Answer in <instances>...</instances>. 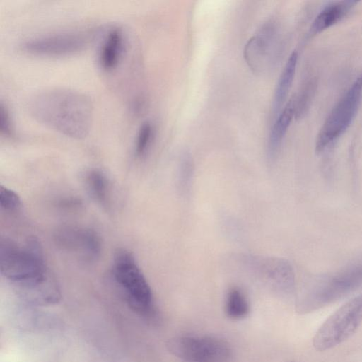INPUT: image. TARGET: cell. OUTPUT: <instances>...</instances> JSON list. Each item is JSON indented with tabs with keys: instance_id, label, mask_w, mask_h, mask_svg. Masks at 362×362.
Returning a JSON list of instances; mask_svg holds the SVG:
<instances>
[{
	"instance_id": "1",
	"label": "cell",
	"mask_w": 362,
	"mask_h": 362,
	"mask_svg": "<svg viewBox=\"0 0 362 362\" xmlns=\"http://www.w3.org/2000/svg\"><path fill=\"white\" fill-rule=\"evenodd\" d=\"M33 117L49 128L73 139L88 134L93 118V106L84 94L69 89H50L30 100Z\"/></svg>"
},
{
	"instance_id": "2",
	"label": "cell",
	"mask_w": 362,
	"mask_h": 362,
	"mask_svg": "<svg viewBox=\"0 0 362 362\" xmlns=\"http://www.w3.org/2000/svg\"><path fill=\"white\" fill-rule=\"evenodd\" d=\"M1 275L16 290L37 284L50 274L47 269L42 247L36 238H29L24 245L4 238L0 243Z\"/></svg>"
},
{
	"instance_id": "3",
	"label": "cell",
	"mask_w": 362,
	"mask_h": 362,
	"mask_svg": "<svg viewBox=\"0 0 362 362\" xmlns=\"http://www.w3.org/2000/svg\"><path fill=\"white\" fill-rule=\"evenodd\" d=\"M112 275L129 308L144 319L156 321L158 314L151 288L131 252H116Z\"/></svg>"
},
{
	"instance_id": "4",
	"label": "cell",
	"mask_w": 362,
	"mask_h": 362,
	"mask_svg": "<svg viewBox=\"0 0 362 362\" xmlns=\"http://www.w3.org/2000/svg\"><path fill=\"white\" fill-rule=\"evenodd\" d=\"M362 323V294L339 307L319 327L313 339L319 351L331 349L350 338Z\"/></svg>"
},
{
	"instance_id": "5",
	"label": "cell",
	"mask_w": 362,
	"mask_h": 362,
	"mask_svg": "<svg viewBox=\"0 0 362 362\" xmlns=\"http://www.w3.org/2000/svg\"><path fill=\"white\" fill-rule=\"evenodd\" d=\"M362 285V266L314 282L298 300L296 310L307 313L343 298Z\"/></svg>"
},
{
	"instance_id": "6",
	"label": "cell",
	"mask_w": 362,
	"mask_h": 362,
	"mask_svg": "<svg viewBox=\"0 0 362 362\" xmlns=\"http://www.w3.org/2000/svg\"><path fill=\"white\" fill-rule=\"evenodd\" d=\"M362 95V72L333 107L322 126L315 142L317 153L323 151L343 134L354 120Z\"/></svg>"
},
{
	"instance_id": "7",
	"label": "cell",
	"mask_w": 362,
	"mask_h": 362,
	"mask_svg": "<svg viewBox=\"0 0 362 362\" xmlns=\"http://www.w3.org/2000/svg\"><path fill=\"white\" fill-rule=\"evenodd\" d=\"M168 351L187 362H230L228 343L214 337L177 336L166 342Z\"/></svg>"
},
{
	"instance_id": "8",
	"label": "cell",
	"mask_w": 362,
	"mask_h": 362,
	"mask_svg": "<svg viewBox=\"0 0 362 362\" xmlns=\"http://www.w3.org/2000/svg\"><path fill=\"white\" fill-rule=\"evenodd\" d=\"M54 240L62 249L86 262H95L101 253L100 239L90 228L62 226L56 230Z\"/></svg>"
},
{
	"instance_id": "9",
	"label": "cell",
	"mask_w": 362,
	"mask_h": 362,
	"mask_svg": "<svg viewBox=\"0 0 362 362\" xmlns=\"http://www.w3.org/2000/svg\"><path fill=\"white\" fill-rule=\"evenodd\" d=\"M88 40L89 36L81 33L53 34L28 40L23 44L22 48L35 55L64 56L81 51Z\"/></svg>"
},
{
	"instance_id": "10",
	"label": "cell",
	"mask_w": 362,
	"mask_h": 362,
	"mask_svg": "<svg viewBox=\"0 0 362 362\" xmlns=\"http://www.w3.org/2000/svg\"><path fill=\"white\" fill-rule=\"evenodd\" d=\"M273 35L274 27L269 23L264 25L259 33L245 44L244 57L252 70L259 71L264 68Z\"/></svg>"
},
{
	"instance_id": "11",
	"label": "cell",
	"mask_w": 362,
	"mask_h": 362,
	"mask_svg": "<svg viewBox=\"0 0 362 362\" xmlns=\"http://www.w3.org/2000/svg\"><path fill=\"white\" fill-rule=\"evenodd\" d=\"M356 3L354 1H344L329 4L314 19L310 33L313 35L318 34L336 24L347 15Z\"/></svg>"
},
{
	"instance_id": "12",
	"label": "cell",
	"mask_w": 362,
	"mask_h": 362,
	"mask_svg": "<svg viewBox=\"0 0 362 362\" xmlns=\"http://www.w3.org/2000/svg\"><path fill=\"white\" fill-rule=\"evenodd\" d=\"M123 48V33L121 29L114 28L107 33L101 47L99 62L107 71L114 69L119 60Z\"/></svg>"
},
{
	"instance_id": "13",
	"label": "cell",
	"mask_w": 362,
	"mask_h": 362,
	"mask_svg": "<svg viewBox=\"0 0 362 362\" xmlns=\"http://www.w3.org/2000/svg\"><path fill=\"white\" fill-rule=\"evenodd\" d=\"M298 62V53L293 51L289 56L280 75L273 100V111L276 114L284 104L292 86Z\"/></svg>"
},
{
	"instance_id": "14",
	"label": "cell",
	"mask_w": 362,
	"mask_h": 362,
	"mask_svg": "<svg viewBox=\"0 0 362 362\" xmlns=\"http://www.w3.org/2000/svg\"><path fill=\"white\" fill-rule=\"evenodd\" d=\"M296 98L293 97L279 115L269 134V151L271 155L276 153L295 116Z\"/></svg>"
},
{
	"instance_id": "15",
	"label": "cell",
	"mask_w": 362,
	"mask_h": 362,
	"mask_svg": "<svg viewBox=\"0 0 362 362\" xmlns=\"http://www.w3.org/2000/svg\"><path fill=\"white\" fill-rule=\"evenodd\" d=\"M86 184L91 197L98 203L105 205L107 202L109 183L103 172L93 169L86 175Z\"/></svg>"
},
{
	"instance_id": "16",
	"label": "cell",
	"mask_w": 362,
	"mask_h": 362,
	"mask_svg": "<svg viewBox=\"0 0 362 362\" xmlns=\"http://www.w3.org/2000/svg\"><path fill=\"white\" fill-rule=\"evenodd\" d=\"M225 311L226 315L233 320L245 317L250 312V305L244 293L238 288H233L228 293Z\"/></svg>"
},
{
	"instance_id": "17",
	"label": "cell",
	"mask_w": 362,
	"mask_h": 362,
	"mask_svg": "<svg viewBox=\"0 0 362 362\" xmlns=\"http://www.w3.org/2000/svg\"><path fill=\"white\" fill-rule=\"evenodd\" d=\"M153 136V127L149 122H144L138 132L136 144L135 154L137 157H142L148 151Z\"/></svg>"
},
{
	"instance_id": "18",
	"label": "cell",
	"mask_w": 362,
	"mask_h": 362,
	"mask_svg": "<svg viewBox=\"0 0 362 362\" xmlns=\"http://www.w3.org/2000/svg\"><path fill=\"white\" fill-rule=\"evenodd\" d=\"M21 205L19 195L11 189L1 185L0 187V206L1 208L8 211L18 210Z\"/></svg>"
},
{
	"instance_id": "19",
	"label": "cell",
	"mask_w": 362,
	"mask_h": 362,
	"mask_svg": "<svg viewBox=\"0 0 362 362\" xmlns=\"http://www.w3.org/2000/svg\"><path fill=\"white\" fill-rule=\"evenodd\" d=\"M0 129L6 136H11L13 133L9 112L1 103L0 106Z\"/></svg>"
}]
</instances>
